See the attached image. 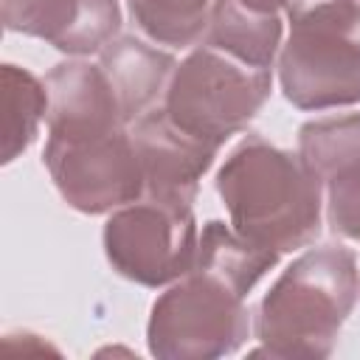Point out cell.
Wrapping results in <instances>:
<instances>
[{
  "label": "cell",
  "instance_id": "obj_7",
  "mask_svg": "<svg viewBox=\"0 0 360 360\" xmlns=\"http://www.w3.org/2000/svg\"><path fill=\"white\" fill-rule=\"evenodd\" d=\"M110 267L141 287H169L183 278L200 245L194 211L172 208L149 197L115 208L101 231Z\"/></svg>",
  "mask_w": 360,
  "mask_h": 360
},
{
  "label": "cell",
  "instance_id": "obj_5",
  "mask_svg": "<svg viewBox=\"0 0 360 360\" xmlns=\"http://www.w3.org/2000/svg\"><path fill=\"white\" fill-rule=\"evenodd\" d=\"M42 163L59 197L79 214H110L143 197V169L124 121L48 124Z\"/></svg>",
  "mask_w": 360,
  "mask_h": 360
},
{
  "label": "cell",
  "instance_id": "obj_4",
  "mask_svg": "<svg viewBox=\"0 0 360 360\" xmlns=\"http://www.w3.org/2000/svg\"><path fill=\"white\" fill-rule=\"evenodd\" d=\"M290 34L278 51L284 98L304 112L360 104L357 0H287Z\"/></svg>",
  "mask_w": 360,
  "mask_h": 360
},
{
  "label": "cell",
  "instance_id": "obj_6",
  "mask_svg": "<svg viewBox=\"0 0 360 360\" xmlns=\"http://www.w3.org/2000/svg\"><path fill=\"white\" fill-rule=\"evenodd\" d=\"M270 84V70L248 68L239 59L200 42L174 68L160 107L177 129L222 149L225 141L242 132L264 107Z\"/></svg>",
  "mask_w": 360,
  "mask_h": 360
},
{
  "label": "cell",
  "instance_id": "obj_10",
  "mask_svg": "<svg viewBox=\"0 0 360 360\" xmlns=\"http://www.w3.org/2000/svg\"><path fill=\"white\" fill-rule=\"evenodd\" d=\"M3 28L45 39L68 56L98 53L121 31L118 0H0Z\"/></svg>",
  "mask_w": 360,
  "mask_h": 360
},
{
  "label": "cell",
  "instance_id": "obj_14",
  "mask_svg": "<svg viewBox=\"0 0 360 360\" xmlns=\"http://www.w3.org/2000/svg\"><path fill=\"white\" fill-rule=\"evenodd\" d=\"M135 28L155 45L194 48L208 31L214 0H127Z\"/></svg>",
  "mask_w": 360,
  "mask_h": 360
},
{
  "label": "cell",
  "instance_id": "obj_2",
  "mask_svg": "<svg viewBox=\"0 0 360 360\" xmlns=\"http://www.w3.org/2000/svg\"><path fill=\"white\" fill-rule=\"evenodd\" d=\"M214 183L231 228L248 242L292 253L318 239L323 194L298 152L245 135L219 166Z\"/></svg>",
  "mask_w": 360,
  "mask_h": 360
},
{
  "label": "cell",
  "instance_id": "obj_9",
  "mask_svg": "<svg viewBox=\"0 0 360 360\" xmlns=\"http://www.w3.org/2000/svg\"><path fill=\"white\" fill-rule=\"evenodd\" d=\"M135 152L143 169V197L194 211L202 174L211 169L219 149L177 129L163 107H152L132 124Z\"/></svg>",
  "mask_w": 360,
  "mask_h": 360
},
{
  "label": "cell",
  "instance_id": "obj_8",
  "mask_svg": "<svg viewBox=\"0 0 360 360\" xmlns=\"http://www.w3.org/2000/svg\"><path fill=\"white\" fill-rule=\"evenodd\" d=\"M298 155L321 186L332 233L360 245V112L307 121Z\"/></svg>",
  "mask_w": 360,
  "mask_h": 360
},
{
  "label": "cell",
  "instance_id": "obj_1",
  "mask_svg": "<svg viewBox=\"0 0 360 360\" xmlns=\"http://www.w3.org/2000/svg\"><path fill=\"white\" fill-rule=\"evenodd\" d=\"M278 259L281 253L248 242L219 219H208L191 270L152 304L149 354L160 360H214L239 352L253 329L245 298Z\"/></svg>",
  "mask_w": 360,
  "mask_h": 360
},
{
  "label": "cell",
  "instance_id": "obj_13",
  "mask_svg": "<svg viewBox=\"0 0 360 360\" xmlns=\"http://www.w3.org/2000/svg\"><path fill=\"white\" fill-rule=\"evenodd\" d=\"M3 90V163L17 160L39 135V124L48 118V87L31 70L6 62L0 68Z\"/></svg>",
  "mask_w": 360,
  "mask_h": 360
},
{
  "label": "cell",
  "instance_id": "obj_3",
  "mask_svg": "<svg viewBox=\"0 0 360 360\" xmlns=\"http://www.w3.org/2000/svg\"><path fill=\"white\" fill-rule=\"evenodd\" d=\"M360 298L357 256L343 245L304 250L273 281L253 315V335L267 357H329Z\"/></svg>",
  "mask_w": 360,
  "mask_h": 360
},
{
  "label": "cell",
  "instance_id": "obj_12",
  "mask_svg": "<svg viewBox=\"0 0 360 360\" xmlns=\"http://www.w3.org/2000/svg\"><path fill=\"white\" fill-rule=\"evenodd\" d=\"M202 45H211L248 68L270 70L281 51V14H253L231 0H214Z\"/></svg>",
  "mask_w": 360,
  "mask_h": 360
},
{
  "label": "cell",
  "instance_id": "obj_16",
  "mask_svg": "<svg viewBox=\"0 0 360 360\" xmlns=\"http://www.w3.org/2000/svg\"><path fill=\"white\" fill-rule=\"evenodd\" d=\"M357 6H360V0H357Z\"/></svg>",
  "mask_w": 360,
  "mask_h": 360
},
{
  "label": "cell",
  "instance_id": "obj_15",
  "mask_svg": "<svg viewBox=\"0 0 360 360\" xmlns=\"http://www.w3.org/2000/svg\"><path fill=\"white\" fill-rule=\"evenodd\" d=\"M231 3H236L253 14H281L287 6V0H231Z\"/></svg>",
  "mask_w": 360,
  "mask_h": 360
},
{
  "label": "cell",
  "instance_id": "obj_11",
  "mask_svg": "<svg viewBox=\"0 0 360 360\" xmlns=\"http://www.w3.org/2000/svg\"><path fill=\"white\" fill-rule=\"evenodd\" d=\"M98 65L129 127L166 93V84L177 68L172 53L138 37H115L112 42H107L98 51Z\"/></svg>",
  "mask_w": 360,
  "mask_h": 360
}]
</instances>
